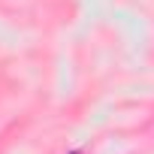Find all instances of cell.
Returning a JSON list of instances; mask_svg holds the SVG:
<instances>
[{
    "label": "cell",
    "mask_w": 154,
    "mask_h": 154,
    "mask_svg": "<svg viewBox=\"0 0 154 154\" xmlns=\"http://www.w3.org/2000/svg\"><path fill=\"white\" fill-rule=\"evenodd\" d=\"M69 154H85V151H82V148H75V151H69Z\"/></svg>",
    "instance_id": "obj_1"
}]
</instances>
